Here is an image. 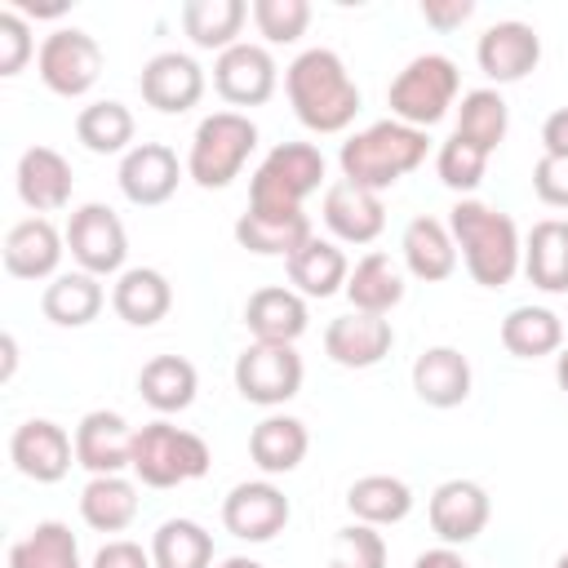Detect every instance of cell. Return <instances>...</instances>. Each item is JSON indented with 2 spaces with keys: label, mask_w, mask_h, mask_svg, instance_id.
<instances>
[{
  "label": "cell",
  "mask_w": 568,
  "mask_h": 568,
  "mask_svg": "<svg viewBox=\"0 0 568 568\" xmlns=\"http://www.w3.org/2000/svg\"><path fill=\"white\" fill-rule=\"evenodd\" d=\"M284 93L302 129L311 133H342L359 111V84L351 80L346 62L333 49H302L284 71Z\"/></svg>",
  "instance_id": "cell-1"
},
{
  "label": "cell",
  "mask_w": 568,
  "mask_h": 568,
  "mask_svg": "<svg viewBox=\"0 0 568 568\" xmlns=\"http://www.w3.org/2000/svg\"><path fill=\"white\" fill-rule=\"evenodd\" d=\"M448 231L457 244V257L466 275L484 288H506L515 271H524V240L510 213L484 204V200H457L448 209Z\"/></svg>",
  "instance_id": "cell-2"
},
{
  "label": "cell",
  "mask_w": 568,
  "mask_h": 568,
  "mask_svg": "<svg viewBox=\"0 0 568 568\" xmlns=\"http://www.w3.org/2000/svg\"><path fill=\"white\" fill-rule=\"evenodd\" d=\"M426 133L422 129H408L399 120H377L359 133H351L337 151V164H342V178L364 186V191H386L395 186L399 178H408L422 160H426Z\"/></svg>",
  "instance_id": "cell-3"
},
{
  "label": "cell",
  "mask_w": 568,
  "mask_h": 568,
  "mask_svg": "<svg viewBox=\"0 0 568 568\" xmlns=\"http://www.w3.org/2000/svg\"><path fill=\"white\" fill-rule=\"evenodd\" d=\"M257 146V124L244 111H213L195 124L186 151V178L204 191H222L240 178Z\"/></svg>",
  "instance_id": "cell-4"
},
{
  "label": "cell",
  "mask_w": 568,
  "mask_h": 568,
  "mask_svg": "<svg viewBox=\"0 0 568 568\" xmlns=\"http://www.w3.org/2000/svg\"><path fill=\"white\" fill-rule=\"evenodd\" d=\"M209 444L195 435V430H182L164 417L138 426L133 435V475L138 484L146 488H178V484H191L200 475H209Z\"/></svg>",
  "instance_id": "cell-5"
},
{
  "label": "cell",
  "mask_w": 568,
  "mask_h": 568,
  "mask_svg": "<svg viewBox=\"0 0 568 568\" xmlns=\"http://www.w3.org/2000/svg\"><path fill=\"white\" fill-rule=\"evenodd\" d=\"M457 89H462V75H457V62L448 53H417L386 89V102H390V120L408 124V129H430L439 124L453 102H457Z\"/></svg>",
  "instance_id": "cell-6"
},
{
  "label": "cell",
  "mask_w": 568,
  "mask_h": 568,
  "mask_svg": "<svg viewBox=\"0 0 568 568\" xmlns=\"http://www.w3.org/2000/svg\"><path fill=\"white\" fill-rule=\"evenodd\" d=\"M320 182H324V155H320V146L315 142H280L253 169L248 209L253 213H297L302 200L320 191Z\"/></svg>",
  "instance_id": "cell-7"
},
{
  "label": "cell",
  "mask_w": 568,
  "mask_h": 568,
  "mask_svg": "<svg viewBox=\"0 0 568 568\" xmlns=\"http://www.w3.org/2000/svg\"><path fill=\"white\" fill-rule=\"evenodd\" d=\"M235 390L257 404V408H280L288 404L297 390H302V355L297 346H280V342H248L240 355H235Z\"/></svg>",
  "instance_id": "cell-8"
},
{
  "label": "cell",
  "mask_w": 568,
  "mask_h": 568,
  "mask_svg": "<svg viewBox=\"0 0 568 568\" xmlns=\"http://www.w3.org/2000/svg\"><path fill=\"white\" fill-rule=\"evenodd\" d=\"M36 71L49 93L58 98H84L102 75V44L80 27H58L40 40Z\"/></svg>",
  "instance_id": "cell-9"
},
{
  "label": "cell",
  "mask_w": 568,
  "mask_h": 568,
  "mask_svg": "<svg viewBox=\"0 0 568 568\" xmlns=\"http://www.w3.org/2000/svg\"><path fill=\"white\" fill-rule=\"evenodd\" d=\"M67 248H71V262L89 275H120L124 271V257H129V231L120 222V213L111 204H80L71 217H67Z\"/></svg>",
  "instance_id": "cell-10"
},
{
  "label": "cell",
  "mask_w": 568,
  "mask_h": 568,
  "mask_svg": "<svg viewBox=\"0 0 568 568\" xmlns=\"http://www.w3.org/2000/svg\"><path fill=\"white\" fill-rule=\"evenodd\" d=\"M293 506L284 497V488H275L271 479H248V484H235L226 497H222V528L240 541H271L275 532H284Z\"/></svg>",
  "instance_id": "cell-11"
},
{
  "label": "cell",
  "mask_w": 568,
  "mask_h": 568,
  "mask_svg": "<svg viewBox=\"0 0 568 568\" xmlns=\"http://www.w3.org/2000/svg\"><path fill=\"white\" fill-rule=\"evenodd\" d=\"M275 84H280V67L266 44L240 40L226 53H217V62H213V89L231 106H262V102H271Z\"/></svg>",
  "instance_id": "cell-12"
},
{
  "label": "cell",
  "mask_w": 568,
  "mask_h": 568,
  "mask_svg": "<svg viewBox=\"0 0 568 568\" xmlns=\"http://www.w3.org/2000/svg\"><path fill=\"white\" fill-rule=\"evenodd\" d=\"M138 93L160 115H182V111L200 106V98H204V67L191 53L164 49V53H155V58L142 62Z\"/></svg>",
  "instance_id": "cell-13"
},
{
  "label": "cell",
  "mask_w": 568,
  "mask_h": 568,
  "mask_svg": "<svg viewBox=\"0 0 568 568\" xmlns=\"http://www.w3.org/2000/svg\"><path fill=\"white\" fill-rule=\"evenodd\" d=\"M9 462L36 484H58L75 462V435L49 417H31L9 435Z\"/></svg>",
  "instance_id": "cell-14"
},
{
  "label": "cell",
  "mask_w": 568,
  "mask_h": 568,
  "mask_svg": "<svg viewBox=\"0 0 568 568\" xmlns=\"http://www.w3.org/2000/svg\"><path fill=\"white\" fill-rule=\"evenodd\" d=\"M186 164H178V151L169 142H138L124 160H120V191L129 204L138 209H155V204H169L178 182H182Z\"/></svg>",
  "instance_id": "cell-15"
},
{
  "label": "cell",
  "mask_w": 568,
  "mask_h": 568,
  "mask_svg": "<svg viewBox=\"0 0 568 568\" xmlns=\"http://www.w3.org/2000/svg\"><path fill=\"white\" fill-rule=\"evenodd\" d=\"M426 515H430V532L439 537V546H466L488 528L493 501L475 479H444L430 493Z\"/></svg>",
  "instance_id": "cell-16"
},
{
  "label": "cell",
  "mask_w": 568,
  "mask_h": 568,
  "mask_svg": "<svg viewBox=\"0 0 568 568\" xmlns=\"http://www.w3.org/2000/svg\"><path fill=\"white\" fill-rule=\"evenodd\" d=\"M475 62H479V71L493 84H515L528 71H537V62H541V36L528 22H519V18L493 22L479 36V44H475Z\"/></svg>",
  "instance_id": "cell-17"
},
{
  "label": "cell",
  "mask_w": 568,
  "mask_h": 568,
  "mask_svg": "<svg viewBox=\"0 0 568 568\" xmlns=\"http://www.w3.org/2000/svg\"><path fill=\"white\" fill-rule=\"evenodd\" d=\"M133 435L138 426H129L111 408L84 413L75 426V466H84L89 475H124L133 466Z\"/></svg>",
  "instance_id": "cell-18"
},
{
  "label": "cell",
  "mask_w": 568,
  "mask_h": 568,
  "mask_svg": "<svg viewBox=\"0 0 568 568\" xmlns=\"http://www.w3.org/2000/svg\"><path fill=\"white\" fill-rule=\"evenodd\" d=\"M390 346H395V328L386 315L346 311V315L328 320V328H324V351L342 368H373L390 355Z\"/></svg>",
  "instance_id": "cell-19"
},
{
  "label": "cell",
  "mask_w": 568,
  "mask_h": 568,
  "mask_svg": "<svg viewBox=\"0 0 568 568\" xmlns=\"http://www.w3.org/2000/svg\"><path fill=\"white\" fill-rule=\"evenodd\" d=\"M320 213H324V226H328L342 244H373V240L382 235V226H386V204H382V195H377V191H364V186H355V182H346V178H337V182L324 186Z\"/></svg>",
  "instance_id": "cell-20"
},
{
  "label": "cell",
  "mask_w": 568,
  "mask_h": 568,
  "mask_svg": "<svg viewBox=\"0 0 568 568\" xmlns=\"http://www.w3.org/2000/svg\"><path fill=\"white\" fill-rule=\"evenodd\" d=\"M67 253V235L49 222V217H22L9 226L4 235V271L13 280H53L58 275V262Z\"/></svg>",
  "instance_id": "cell-21"
},
{
  "label": "cell",
  "mask_w": 568,
  "mask_h": 568,
  "mask_svg": "<svg viewBox=\"0 0 568 568\" xmlns=\"http://www.w3.org/2000/svg\"><path fill=\"white\" fill-rule=\"evenodd\" d=\"M18 200L44 217V213H58L71 204V186H75V173H71V160L53 146H27L22 160H18Z\"/></svg>",
  "instance_id": "cell-22"
},
{
  "label": "cell",
  "mask_w": 568,
  "mask_h": 568,
  "mask_svg": "<svg viewBox=\"0 0 568 568\" xmlns=\"http://www.w3.org/2000/svg\"><path fill=\"white\" fill-rule=\"evenodd\" d=\"M470 359L457 346H426L413 359V390L426 408H457L470 399Z\"/></svg>",
  "instance_id": "cell-23"
},
{
  "label": "cell",
  "mask_w": 568,
  "mask_h": 568,
  "mask_svg": "<svg viewBox=\"0 0 568 568\" xmlns=\"http://www.w3.org/2000/svg\"><path fill=\"white\" fill-rule=\"evenodd\" d=\"M306 297L288 284H266L244 302V328L253 333V342L293 346L306 333Z\"/></svg>",
  "instance_id": "cell-24"
},
{
  "label": "cell",
  "mask_w": 568,
  "mask_h": 568,
  "mask_svg": "<svg viewBox=\"0 0 568 568\" xmlns=\"http://www.w3.org/2000/svg\"><path fill=\"white\" fill-rule=\"evenodd\" d=\"M399 253H404L408 275L422 280V284H444V280L457 271V262H462L448 222L426 217V213L413 217V222L404 226V235H399Z\"/></svg>",
  "instance_id": "cell-25"
},
{
  "label": "cell",
  "mask_w": 568,
  "mask_h": 568,
  "mask_svg": "<svg viewBox=\"0 0 568 568\" xmlns=\"http://www.w3.org/2000/svg\"><path fill=\"white\" fill-rule=\"evenodd\" d=\"M111 311L133 324V328H151L173 311V284L164 271L155 266H129L115 275L111 284Z\"/></svg>",
  "instance_id": "cell-26"
},
{
  "label": "cell",
  "mask_w": 568,
  "mask_h": 568,
  "mask_svg": "<svg viewBox=\"0 0 568 568\" xmlns=\"http://www.w3.org/2000/svg\"><path fill=\"white\" fill-rule=\"evenodd\" d=\"M102 306H106V288L89 271H58L40 293V311L58 328H84L98 320Z\"/></svg>",
  "instance_id": "cell-27"
},
{
  "label": "cell",
  "mask_w": 568,
  "mask_h": 568,
  "mask_svg": "<svg viewBox=\"0 0 568 568\" xmlns=\"http://www.w3.org/2000/svg\"><path fill=\"white\" fill-rule=\"evenodd\" d=\"M311 217L297 209V213H253L244 209L235 217V244L257 253V257H293L306 240H311Z\"/></svg>",
  "instance_id": "cell-28"
},
{
  "label": "cell",
  "mask_w": 568,
  "mask_h": 568,
  "mask_svg": "<svg viewBox=\"0 0 568 568\" xmlns=\"http://www.w3.org/2000/svg\"><path fill=\"white\" fill-rule=\"evenodd\" d=\"M306 448H311V430H306V422H297L288 413H271V417H262L248 430V457H253V466L262 475H288V470H297L302 457H306Z\"/></svg>",
  "instance_id": "cell-29"
},
{
  "label": "cell",
  "mask_w": 568,
  "mask_h": 568,
  "mask_svg": "<svg viewBox=\"0 0 568 568\" xmlns=\"http://www.w3.org/2000/svg\"><path fill=\"white\" fill-rule=\"evenodd\" d=\"M288 288H297L302 297H333V293H346V275H351V262L346 253L333 244V240H320L311 235L288 262Z\"/></svg>",
  "instance_id": "cell-30"
},
{
  "label": "cell",
  "mask_w": 568,
  "mask_h": 568,
  "mask_svg": "<svg viewBox=\"0 0 568 568\" xmlns=\"http://www.w3.org/2000/svg\"><path fill=\"white\" fill-rule=\"evenodd\" d=\"M524 275L541 293H568V217L532 222L524 240Z\"/></svg>",
  "instance_id": "cell-31"
},
{
  "label": "cell",
  "mask_w": 568,
  "mask_h": 568,
  "mask_svg": "<svg viewBox=\"0 0 568 568\" xmlns=\"http://www.w3.org/2000/svg\"><path fill=\"white\" fill-rule=\"evenodd\" d=\"M195 390H200V373H195V364L182 359V355H151V359L142 364V373H138V395H142L160 417L191 408V404H195Z\"/></svg>",
  "instance_id": "cell-32"
},
{
  "label": "cell",
  "mask_w": 568,
  "mask_h": 568,
  "mask_svg": "<svg viewBox=\"0 0 568 568\" xmlns=\"http://www.w3.org/2000/svg\"><path fill=\"white\" fill-rule=\"evenodd\" d=\"M351 311L364 315H390L404 302V271L390 262V253H364L346 275Z\"/></svg>",
  "instance_id": "cell-33"
},
{
  "label": "cell",
  "mask_w": 568,
  "mask_h": 568,
  "mask_svg": "<svg viewBox=\"0 0 568 568\" xmlns=\"http://www.w3.org/2000/svg\"><path fill=\"white\" fill-rule=\"evenodd\" d=\"M80 519L93 532H124L138 519V488L124 475H89L80 488Z\"/></svg>",
  "instance_id": "cell-34"
},
{
  "label": "cell",
  "mask_w": 568,
  "mask_h": 568,
  "mask_svg": "<svg viewBox=\"0 0 568 568\" xmlns=\"http://www.w3.org/2000/svg\"><path fill=\"white\" fill-rule=\"evenodd\" d=\"M133 133H138L133 111L124 102H115V98H98V102L80 106V115H75V138L93 155H120L124 160L138 146Z\"/></svg>",
  "instance_id": "cell-35"
},
{
  "label": "cell",
  "mask_w": 568,
  "mask_h": 568,
  "mask_svg": "<svg viewBox=\"0 0 568 568\" xmlns=\"http://www.w3.org/2000/svg\"><path fill=\"white\" fill-rule=\"evenodd\" d=\"M346 510L355 515V524L386 528V524L408 519V510H413V488H408L399 475H359V479L346 488Z\"/></svg>",
  "instance_id": "cell-36"
},
{
  "label": "cell",
  "mask_w": 568,
  "mask_h": 568,
  "mask_svg": "<svg viewBox=\"0 0 568 568\" xmlns=\"http://www.w3.org/2000/svg\"><path fill=\"white\" fill-rule=\"evenodd\" d=\"M564 315H555L550 306H515L506 320H501V346L515 355V359H541V355H555L564 346Z\"/></svg>",
  "instance_id": "cell-37"
},
{
  "label": "cell",
  "mask_w": 568,
  "mask_h": 568,
  "mask_svg": "<svg viewBox=\"0 0 568 568\" xmlns=\"http://www.w3.org/2000/svg\"><path fill=\"white\" fill-rule=\"evenodd\" d=\"M244 18H248L244 0H186L182 4V31L191 36L195 49L226 53L231 44H240Z\"/></svg>",
  "instance_id": "cell-38"
},
{
  "label": "cell",
  "mask_w": 568,
  "mask_h": 568,
  "mask_svg": "<svg viewBox=\"0 0 568 568\" xmlns=\"http://www.w3.org/2000/svg\"><path fill=\"white\" fill-rule=\"evenodd\" d=\"M506 129H510V106L497 89H470L462 93V106H457V138L479 146L484 155H493L501 142H506Z\"/></svg>",
  "instance_id": "cell-39"
},
{
  "label": "cell",
  "mask_w": 568,
  "mask_h": 568,
  "mask_svg": "<svg viewBox=\"0 0 568 568\" xmlns=\"http://www.w3.org/2000/svg\"><path fill=\"white\" fill-rule=\"evenodd\" d=\"M146 550L155 568H213V532L195 519H164Z\"/></svg>",
  "instance_id": "cell-40"
},
{
  "label": "cell",
  "mask_w": 568,
  "mask_h": 568,
  "mask_svg": "<svg viewBox=\"0 0 568 568\" xmlns=\"http://www.w3.org/2000/svg\"><path fill=\"white\" fill-rule=\"evenodd\" d=\"M9 568H80V541L62 519H44L9 546Z\"/></svg>",
  "instance_id": "cell-41"
},
{
  "label": "cell",
  "mask_w": 568,
  "mask_h": 568,
  "mask_svg": "<svg viewBox=\"0 0 568 568\" xmlns=\"http://www.w3.org/2000/svg\"><path fill=\"white\" fill-rule=\"evenodd\" d=\"M484 169H488V155L470 142H462L457 133L448 142H439V155H435V173L448 191H457L462 200H470V191L484 182Z\"/></svg>",
  "instance_id": "cell-42"
},
{
  "label": "cell",
  "mask_w": 568,
  "mask_h": 568,
  "mask_svg": "<svg viewBox=\"0 0 568 568\" xmlns=\"http://www.w3.org/2000/svg\"><path fill=\"white\" fill-rule=\"evenodd\" d=\"M253 22L266 44H297L311 27V4L306 0H253Z\"/></svg>",
  "instance_id": "cell-43"
},
{
  "label": "cell",
  "mask_w": 568,
  "mask_h": 568,
  "mask_svg": "<svg viewBox=\"0 0 568 568\" xmlns=\"http://www.w3.org/2000/svg\"><path fill=\"white\" fill-rule=\"evenodd\" d=\"M328 568H386V537L373 524H346L333 532Z\"/></svg>",
  "instance_id": "cell-44"
},
{
  "label": "cell",
  "mask_w": 568,
  "mask_h": 568,
  "mask_svg": "<svg viewBox=\"0 0 568 568\" xmlns=\"http://www.w3.org/2000/svg\"><path fill=\"white\" fill-rule=\"evenodd\" d=\"M36 40H31V27L18 9H0V75H18L31 58H36Z\"/></svg>",
  "instance_id": "cell-45"
},
{
  "label": "cell",
  "mask_w": 568,
  "mask_h": 568,
  "mask_svg": "<svg viewBox=\"0 0 568 568\" xmlns=\"http://www.w3.org/2000/svg\"><path fill=\"white\" fill-rule=\"evenodd\" d=\"M532 191L550 209H568V160L559 155H537L532 164Z\"/></svg>",
  "instance_id": "cell-46"
},
{
  "label": "cell",
  "mask_w": 568,
  "mask_h": 568,
  "mask_svg": "<svg viewBox=\"0 0 568 568\" xmlns=\"http://www.w3.org/2000/svg\"><path fill=\"white\" fill-rule=\"evenodd\" d=\"M89 568H155V559H151V550H142L138 541L115 537V541L98 546V555H93Z\"/></svg>",
  "instance_id": "cell-47"
},
{
  "label": "cell",
  "mask_w": 568,
  "mask_h": 568,
  "mask_svg": "<svg viewBox=\"0 0 568 568\" xmlns=\"http://www.w3.org/2000/svg\"><path fill=\"white\" fill-rule=\"evenodd\" d=\"M470 13H475V0H426V4H422V18H426L435 31H453V27H462Z\"/></svg>",
  "instance_id": "cell-48"
},
{
  "label": "cell",
  "mask_w": 568,
  "mask_h": 568,
  "mask_svg": "<svg viewBox=\"0 0 568 568\" xmlns=\"http://www.w3.org/2000/svg\"><path fill=\"white\" fill-rule=\"evenodd\" d=\"M541 155L568 160V106H559L541 120Z\"/></svg>",
  "instance_id": "cell-49"
},
{
  "label": "cell",
  "mask_w": 568,
  "mask_h": 568,
  "mask_svg": "<svg viewBox=\"0 0 568 568\" xmlns=\"http://www.w3.org/2000/svg\"><path fill=\"white\" fill-rule=\"evenodd\" d=\"M413 568H470V564L462 559L457 546H430V550H422V555L413 559Z\"/></svg>",
  "instance_id": "cell-50"
},
{
  "label": "cell",
  "mask_w": 568,
  "mask_h": 568,
  "mask_svg": "<svg viewBox=\"0 0 568 568\" xmlns=\"http://www.w3.org/2000/svg\"><path fill=\"white\" fill-rule=\"evenodd\" d=\"M0 351H4V368H0V377L9 382V377H13V368H18V342H13V333H4V337H0Z\"/></svg>",
  "instance_id": "cell-51"
},
{
  "label": "cell",
  "mask_w": 568,
  "mask_h": 568,
  "mask_svg": "<svg viewBox=\"0 0 568 568\" xmlns=\"http://www.w3.org/2000/svg\"><path fill=\"white\" fill-rule=\"evenodd\" d=\"M555 382L568 395V346H559V355H555Z\"/></svg>",
  "instance_id": "cell-52"
},
{
  "label": "cell",
  "mask_w": 568,
  "mask_h": 568,
  "mask_svg": "<svg viewBox=\"0 0 568 568\" xmlns=\"http://www.w3.org/2000/svg\"><path fill=\"white\" fill-rule=\"evenodd\" d=\"M217 568H266V564H257V559H248V555H231V559H222Z\"/></svg>",
  "instance_id": "cell-53"
},
{
  "label": "cell",
  "mask_w": 568,
  "mask_h": 568,
  "mask_svg": "<svg viewBox=\"0 0 568 568\" xmlns=\"http://www.w3.org/2000/svg\"><path fill=\"white\" fill-rule=\"evenodd\" d=\"M555 568H568V550H564V555H559V559H555Z\"/></svg>",
  "instance_id": "cell-54"
}]
</instances>
